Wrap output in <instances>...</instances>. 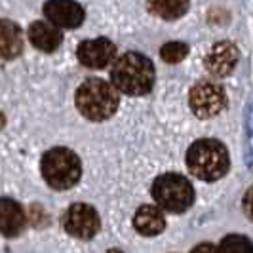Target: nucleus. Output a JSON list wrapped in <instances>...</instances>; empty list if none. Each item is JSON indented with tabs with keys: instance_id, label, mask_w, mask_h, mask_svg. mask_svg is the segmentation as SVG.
<instances>
[{
	"instance_id": "1a4fd4ad",
	"label": "nucleus",
	"mask_w": 253,
	"mask_h": 253,
	"mask_svg": "<svg viewBox=\"0 0 253 253\" xmlns=\"http://www.w3.org/2000/svg\"><path fill=\"white\" fill-rule=\"evenodd\" d=\"M78 61L88 69H105L116 57V46L109 38H91L78 44Z\"/></svg>"
},
{
	"instance_id": "f8f14e48",
	"label": "nucleus",
	"mask_w": 253,
	"mask_h": 253,
	"mask_svg": "<svg viewBox=\"0 0 253 253\" xmlns=\"http://www.w3.org/2000/svg\"><path fill=\"white\" fill-rule=\"evenodd\" d=\"M27 37H29L31 44L37 50L44 51V53H53L61 46V42H63L61 31L55 29L53 25H50L48 21H35V23H31Z\"/></svg>"
},
{
	"instance_id": "7ed1b4c3",
	"label": "nucleus",
	"mask_w": 253,
	"mask_h": 253,
	"mask_svg": "<svg viewBox=\"0 0 253 253\" xmlns=\"http://www.w3.org/2000/svg\"><path fill=\"white\" fill-rule=\"evenodd\" d=\"M227 147L217 139L194 141L187 151V168L200 181H217L228 171Z\"/></svg>"
},
{
	"instance_id": "423d86ee",
	"label": "nucleus",
	"mask_w": 253,
	"mask_h": 253,
	"mask_svg": "<svg viewBox=\"0 0 253 253\" xmlns=\"http://www.w3.org/2000/svg\"><path fill=\"white\" fill-rule=\"evenodd\" d=\"M189 105L198 118H213L227 107V91L221 84L204 80L190 89Z\"/></svg>"
},
{
	"instance_id": "9d476101",
	"label": "nucleus",
	"mask_w": 253,
	"mask_h": 253,
	"mask_svg": "<svg viewBox=\"0 0 253 253\" xmlns=\"http://www.w3.org/2000/svg\"><path fill=\"white\" fill-rule=\"evenodd\" d=\"M238 59H240V51L236 48V44L223 40V42H217L215 46L210 50V53L204 59V65L211 75L228 76L236 69Z\"/></svg>"
},
{
	"instance_id": "0eeeda50",
	"label": "nucleus",
	"mask_w": 253,
	"mask_h": 253,
	"mask_svg": "<svg viewBox=\"0 0 253 253\" xmlns=\"http://www.w3.org/2000/svg\"><path fill=\"white\" fill-rule=\"evenodd\" d=\"M65 230L78 240H91L101 227L99 213L89 204H73L63 217Z\"/></svg>"
},
{
	"instance_id": "a211bd4d",
	"label": "nucleus",
	"mask_w": 253,
	"mask_h": 253,
	"mask_svg": "<svg viewBox=\"0 0 253 253\" xmlns=\"http://www.w3.org/2000/svg\"><path fill=\"white\" fill-rule=\"evenodd\" d=\"M190 253H217V248L213 244H198L196 248H192V252Z\"/></svg>"
},
{
	"instance_id": "6ab92c4d",
	"label": "nucleus",
	"mask_w": 253,
	"mask_h": 253,
	"mask_svg": "<svg viewBox=\"0 0 253 253\" xmlns=\"http://www.w3.org/2000/svg\"><path fill=\"white\" fill-rule=\"evenodd\" d=\"M4 124H6V118H4V114L0 113V129L4 127Z\"/></svg>"
},
{
	"instance_id": "ddd939ff",
	"label": "nucleus",
	"mask_w": 253,
	"mask_h": 253,
	"mask_svg": "<svg viewBox=\"0 0 253 253\" xmlns=\"http://www.w3.org/2000/svg\"><path fill=\"white\" fill-rule=\"evenodd\" d=\"M23 31L10 19H0V59H15L23 53Z\"/></svg>"
},
{
	"instance_id": "6e6552de",
	"label": "nucleus",
	"mask_w": 253,
	"mask_h": 253,
	"mask_svg": "<svg viewBox=\"0 0 253 253\" xmlns=\"http://www.w3.org/2000/svg\"><path fill=\"white\" fill-rule=\"evenodd\" d=\"M44 17L55 29H76L84 23L86 12L76 0H46Z\"/></svg>"
},
{
	"instance_id": "f257e3e1",
	"label": "nucleus",
	"mask_w": 253,
	"mask_h": 253,
	"mask_svg": "<svg viewBox=\"0 0 253 253\" xmlns=\"http://www.w3.org/2000/svg\"><path fill=\"white\" fill-rule=\"evenodd\" d=\"M154 65L152 61L137 51H127L124 55H120L114 67L111 71V80H113V88L120 93L126 95H147L154 86Z\"/></svg>"
},
{
	"instance_id": "20e7f679",
	"label": "nucleus",
	"mask_w": 253,
	"mask_h": 253,
	"mask_svg": "<svg viewBox=\"0 0 253 253\" xmlns=\"http://www.w3.org/2000/svg\"><path fill=\"white\" fill-rule=\"evenodd\" d=\"M40 171L44 181L55 190L73 189L82 175V162L78 154L67 147H55L44 152L40 160Z\"/></svg>"
},
{
	"instance_id": "f03ea898",
	"label": "nucleus",
	"mask_w": 253,
	"mask_h": 253,
	"mask_svg": "<svg viewBox=\"0 0 253 253\" xmlns=\"http://www.w3.org/2000/svg\"><path fill=\"white\" fill-rule=\"evenodd\" d=\"M75 103L84 118L91 122H103L118 111L120 95L113 88V84L101 78H88L76 89Z\"/></svg>"
},
{
	"instance_id": "4468645a",
	"label": "nucleus",
	"mask_w": 253,
	"mask_h": 253,
	"mask_svg": "<svg viewBox=\"0 0 253 253\" xmlns=\"http://www.w3.org/2000/svg\"><path fill=\"white\" fill-rule=\"evenodd\" d=\"M133 227L143 236H156L166 228L164 211L158 206H141L133 215Z\"/></svg>"
},
{
	"instance_id": "dca6fc26",
	"label": "nucleus",
	"mask_w": 253,
	"mask_h": 253,
	"mask_svg": "<svg viewBox=\"0 0 253 253\" xmlns=\"http://www.w3.org/2000/svg\"><path fill=\"white\" fill-rule=\"evenodd\" d=\"M217 253H253V246L250 238L242 234H228L221 240Z\"/></svg>"
},
{
	"instance_id": "9b49d317",
	"label": "nucleus",
	"mask_w": 253,
	"mask_h": 253,
	"mask_svg": "<svg viewBox=\"0 0 253 253\" xmlns=\"http://www.w3.org/2000/svg\"><path fill=\"white\" fill-rule=\"evenodd\" d=\"M25 211L12 198H0V234L6 238L19 236L25 228Z\"/></svg>"
},
{
	"instance_id": "39448f33",
	"label": "nucleus",
	"mask_w": 253,
	"mask_h": 253,
	"mask_svg": "<svg viewBox=\"0 0 253 253\" xmlns=\"http://www.w3.org/2000/svg\"><path fill=\"white\" fill-rule=\"evenodd\" d=\"M152 198L160 210L183 213L194 202V189L187 177L179 173H164L152 183Z\"/></svg>"
},
{
	"instance_id": "2eb2a0df",
	"label": "nucleus",
	"mask_w": 253,
	"mask_h": 253,
	"mask_svg": "<svg viewBox=\"0 0 253 253\" xmlns=\"http://www.w3.org/2000/svg\"><path fill=\"white\" fill-rule=\"evenodd\" d=\"M190 0H147V8L152 15L164 19V21H175L189 12Z\"/></svg>"
},
{
	"instance_id": "f3484780",
	"label": "nucleus",
	"mask_w": 253,
	"mask_h": 253,
	"mask_svg": "<svg viewBox=\"0 0 253 253\" xmlns=\"http://www.w3.org/2000/svg\"><path fill=\"white\" fill-rule=\"evenodd\" d=\"M187 55H189V46L185 42H168L160 48V57L169 65L183 61Z\"/></svg>"
}]
</instances>
